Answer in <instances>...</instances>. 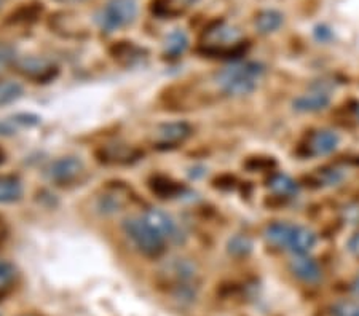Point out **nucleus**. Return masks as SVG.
Listing matches in <instances>:
<instances>
[{
	"mask_svg": "<svg viewBox=\"0 0 359 316\" xmlns=\"http://www.w3.org/2000/svg\"><path fill=\"white\" fill-rule=\"evenodd\" d=\"M265 74V66L257 61L233 62L216 74V83L225 95L240 97L251 95Z\"/></svg>",
	"mask_w": 359,
	"mask_h": 316,
	"instance_id": "f257e3e1",
	"label": "nucleus"
},
{
	"mask_svg": "<svg viewBox=\"0 0 359 316\" xmlns=\"http://www.w3.org/2000/svg\"><path fill=\"white\" fill-rule=\"evenodd\" d=\"M126 237L136 246L137 251L149 259H157L165 251L166 241L146 221L144 216H130L121 224Z\"/></svg>",
	"mask_w": 359,
	"mask_h": 316,
	"instance_id": "f03ea898",
	"label": "nucleus"
},
{
	"mask_svg": "<svg viewBox=\"0 0 359 316\" xmlns=\"http://www.w3.org/2000/svg\"><path fill=\"white\" fill-rule=\"evenodd\" d=\"M137 16L136 0H109L95 16L96 25L104 32H114L130 26Z\"/></svg>",
	"mask_w": 359,
	"mask_h": 316,
	"instance_id": "7ed1b4c3",
	"label": "nucleus"
},
{
	"mask_svg": "<svg viewBox=\"0 0 359 316\" xmlns=\"http://www.w3.org/2000/svg\"><path fill=\"white\" fill-rule=\"evenodd\" d=\"M85 165L79 157H61L51 162L45 170L46 179L57 186H65L77 181L83 174Z\"/></svg>",
	"mask_w": 359,
	"mask_h": 316,
	"instance_id": "20e7f679",
	"label": "nucleus"
},
{
	"mask_svg": "<svg viewBox=\"0 0 359 316\" xmlns=\"http://www.w3.org/2000/svg\"><path fill=\"white\" fill-rule=\"evenodd\" d=\"M146 221L152 226L157 232L163 237L165 241L168 243H182L184 241V232L182 228L179 227L177 221L168 212L161 211V209H149L146 214Z\"/></svg>",
	"mask_w": 359,
	"mask_h": 316,
	"instance_id": "39448f33",
	"label": "nucleus"
},
{
	"mask_svg": "<svg viewBox=\"0 0 359 316\" xmlns=\"http://www.w3.org/2000/svg\"><path fill=\"white\" fill-rule=\"evenodd\" d=\"M15 66L20 74L36 82H50L57 74V69L45 57H22L15 62Z\"/></svg>",
	"mask_w": 359,
	"mask_h": 316,
	"instance_id": "423d86ee",
	"label": "nucleus"
},
{
	"mask_svg": "<svg viewBox=\"0 0 359 316\" xmlns=\"http://www.w3.org/2000/svg\"><path fill=\"white\" fill-rule=\"evenodd\" d=\"M339 142L340 137L334 130H316L306 139L305 151L310 157H324V155L332 153L337 149Z\"/></svg>",
	"mask_w": 359,
	"mask_h": 316,
	"instance_id": "0eeeda50",
	"label": "nucleus"
},
{
	"mask_svg": "<svg viewBox=\"0 0 359 316\" xmlns=\"http://www.w3.org/2000/svg\"><path fill=\"white\" fill-rule=\"evenodd\" d=\"M331 104V95L327 90L316 86L310 93L300 95L292 101V109L300 114H315L327 109Z\"/></svg>",
	"mask_w": 359,
	"mask_h": 316,
	"instance_id": "6e6552de",
	"label": "nucleus"
},
{
	"mask_svg": "<svg viewBox=\"0 0 359 316\" xmlns=\"http://www.w3.org/2000/svg\"><path fill=\"white\" fill-rule=\"evenodd\" d=\"M289 268H291L295 278L306 284H315L323 278L320 263L309 254H294L291 262H289Z\"/></svg>",
	"mask_w": 359,
	"mask_h": 316,
	"instance_id": "1a4fd4ad",
	"label": "nucleus"
},
{
	"mask_svg": "<svg viewBox=\"0 0 359 316\" xmlns=\"http://www.w3.org/2000/svg\"><path fill=\"white\" fill-rule=\"evenodd\" d=\"M192 135V126L185 122H171L160 125L155 131V142L158 146L176 147Z\"/></svg>",
	"mask_w": 359,
	"mask_h": 316,
	"instance_id": "9d476101",
	"label": "nucleus"
},
{
	"mask_svg": "<svg viewBox=\"0 0 359 316\" xmlns=\"http://www.w3.org/2000/svg\"><path fill=\"white\" fill-rule=\"evenodd\" d=\"M128 188L123 186L111 187L104 192L100 198H97V209L104 214H115L128 205Z\"/></svg>",
	"mask_w": 359,
	"mask_h": 316,
	"instance_id": "9b49d317",
	"label": "nucleus"
},
{
	"mask_svg": "<svg viewBox=\"0 0 359 316\" xmlns=\"http://www.w3.org/2000/svg\"><path fill=\"white\" fill-rule=\"evenodd\" d=\"M295 227L294 224L289 222H273L267 226L265 228V240L269 241L271 246H276V248L289 251L292 245L294 235H295Z\"/></svg>",
	"mask_w": 359,
	"mask_h": 316,
	"instance_id": "f8f14e48",
	"label": "nucleus"
},
{
	"mask_svg": "<svg viewBox=\"0 0 359 316\" xmlns=\"http://www.w3.org/2000/svg\"><path fill=\"white\" fill-rule=\"evenodd\" d=\"M25 187L18 176H0V205H11L22 198Z\"/></svg>",
	"mask_w": 359,
	"mask_h": 316,
	"instance_id": "ddd939ff",
	"label": "nucleus"
},
{
	"mask_svg": "<svg viewBox=\"0 0 359 316\" xmlns=\"http://www.w3.org/2000/svg\"><path fill=\"white\" fill-rule=\"evenodd\" d=\"M101 152V155L97 153L101 157L100 160L106 163H128L139 157L136 149H131L130 146H125V144H112V146L102 149Z\"/></svg>",
	"mask_w": 359,
	"mask_h": 316,
	"instance_id": "4468645a",
	"label": "nucleus"
},
{
	"mask_svg": "<svg viewBox=\"0 0 359 316\" xmlns=\"http://www.w3.org/2000/svg\"><path fill=\"white\" fill-rule=\"evenodd\" d=\"M269 187L281 198H291L299 193V184L285 172H273L269 179Z\"/></svg>",
	"mask_w": 359,
	"mask_h": 316,
	"instance_id": "2eb2a0df",
	"label": "nucleus"
},
{
	"mask_svg": "<svg viewBox=\"0 0 359 316\" xmlns=\"http://www.w3.org/2000/svg\"><path fill=\"white\" fill-rule=\"evenodd\" d=\"M149 187H150V191H152V193L158 195L160 198L176 197V195H179L184 191V187L181 186V184L175 182L166 176H154L152 179L149 181Z\"/></svg>",
	"mask_w": 359,
	"mask_h": 316,
	"instance_id": "dca6fc26",
	"label": "nucleus"
},
{
	"mask_svg": "<svg viewBox=\"0 0 359 316\" xmlns=\"http://www.w3.org/2000/svg\"><path fill=\"white\" fill-rule=\"evenodd\" d=\"M283 25V15L276 10L260 11L256 18V29L260 34H271L278 31Z\"/></svg>",
	"mask_w": 359,
	"mask_h": 316,
	"instance_id": "f3484780",
	"label": "nucleus"
},
{
	"mask_svg": "<svg viewBox=\"0 0 359 316\" xmlns=\"http://www.w3.org/2000/svg\"><path fill=\"white\" fill-rule=\"evenodd\" d=\"M189 47V37L182 29H176L175 32H171L170 36L166 37V43H165V51L166 55H170L171 57H177L181 56L185 50Z\"/></svg>",
	"mask_w": 359,
	"mask_h": 316,
	"instance_id": "a211bd4d",
	"label": "nucleus"
},
{
	"mask_svg": "<svg viewBox=\"0 0 359 316\" xmlns=\"http://www.w3.org/2000/svg\"><path fill=\"white\" fill-rule=\"evenodd\" d=\"M25 93L22 85L15 80H0V106H8L18 101Z\"/></svg>",
	"mask_w": 359,
	"mask_h": 316,
	"instance_id": "6ab92c4d",
	"label": "nucleus"
},
{
	"mask_svg": "<svg viewBox=\"0 0 359 316\" xmlns=\"http://www.w3.org/2000/svg\"><path fill=\"white\" fill-rule=\"evenodd\" d=\"M311 179L321 187H331L337 186V184L344 179V172L339 168H334V166H326V168L316 170L315 174L311 176Z\"/></svg>",
	"mask_w": 359,
	"mask_h": 316,
	"instance_id": "aec40b11",
	"label": "nucleus"
},
{
	"mask_svg": "<svg viewBox=\"0 0 359 316\" xmlns=\"http://www.w3.org/2000/svg\"><path fill=\"white\" fill-rule=\"evenodd\" d=\"M227 249L231 256L245 257L252 251V241L246 235H235L233 238L229 240Z\"/></svg>",
	"mask_w": 359,
	"mask_h": 316,
	"instance_id": "412c9836",
	"label": "nucleus"
},
{
	"mask_svg": "<svg viewBox=\"0 0 359 316\" xmlns=\"http://www.w3.org/2000/svg\"><path fill=\"white\" fill-rule=\"evenodd\" d=\"M16 275H18V270H16L13 263L5 261V259H0V289H5V287L13 283Z\"/></svg>",
	"mask_w": 359,
	"mask_h": 316,
	"instance_id": "4be33fe9",
	"label": "nucleus"
},
{
	"mask_svg": "<svg viewBox=\"0 0 359 316\" xmlns=\"http://www.w3.org/2000/svg\"><path fill=\"white\" fill-rule=\"evenodd\" d=\"M16 62V51L8 43H0V71Z\"/></svg>",
	"mask_w": 359,
	"mask_h": 316,
	"instance_id": "5701e85b",
	"label": "nucleus"
},
{
	"mask_svg": "<svg viewBox=\"0 0 359 316\" xmlns=\"http://www.w3.org/2000/svg\"><path fill=\"white\" fill-rule=\"evenodd\" d=\"M334 316H359V305L355 302H340L334 307Z\"/></svg>",
	"mask_w": 359,
	"mask_h": 316,
	"instance_id": "b1692460",
	"label": "nucleus"
},
{
	"mask_svg": "<svg viewBox=\"0 0 359 316\" xmlns=\"http://www.w3.org/2000/svg\"><path fill=\"white\" fill-rule=\"evenodd\" d=\"M313 36H315V39L318 40V42L327 43V42H331V40L334 39V32H332V29L329 27V26H326V25H318L315 27V31H313Z\"/></svg>",
	"mask_w": 359,
	"mask_h": 316,
	"instance_id": "393cba45",
	"label": "nucleus"
},
{
	"mask_svg": "<svg viewBox=\"0 0 359 316\" xmlns=\"http://www.w3.org/2000/svg\"><path fill=\"white\" fill-rule=\"evenodd\" d=\"M246 166L249 170H264V168H271V166H275L273 160H269V158H251L249 162L246 163Z\"/></svg>",
	"mask_w": 359,
	"mask_h": 316,
	"instance_id": "a878e982",
	"label": "nucleus"
},
{
	"mask_svg": "<svg viewBox=\"0 0 359 316\" xmlns=\"http://www.w3.org/2000/svg\"><path fill=\"white\" fill-rule=\"evenodd\" d=\"M346 248L351 252L353 256L359 259V232L353 235V237L348 240V245H346Z\"/></svg>",
	"mask_w": 359,
	"mask_h": 316,
	"instance_id": "bb28decb",
	"label": "nucleus"
},
{
	"mask_svg": "<svg viewBox=\"0 0 359 316\" xmlns=\"http://www.w3.org/2000/svg\"><path fill=\"white\" fill-rule=\"evenodd\" d=\"M13 135V125L10 122H0V136Z\"/></svg>",
	"mask_w": 359,
	"mask_h": 316,
	"instance_id": "cd10ccee",
	"label": "nucleus"
},
{
	"mask_svg": "<svg viewBox=\"0 0 359 316\" xmlns=\"http://www.w3.org/2000/svg\"><path fill=\"white\" fill-rule=\"evenodd\" d=\"M351 291L355 292V296H358V297H359V275H358V277L355 278V281H353V284H351Z\"/></svg>",
	"mask_w": 359,
	"mask_h": 316,
	"instance_id": "c85d7f7f",
	"label": "nucleus"
},
{
	"mask_svg": "<svg viewBox=\"0 0 359 316\" xmlns=\"http://www.w3.org/2000/svg\"><path fill=\"white\" fill-rule=\"evenodd\" d=\"M355 112H356V115H358V118H359V104H356V107H355Z\"/></svg>",
	"mask_w": 359,
	"mask_h": 316,
	"instance_id": "c756f323",
	"label": "nucleus"
}]
</instances>
